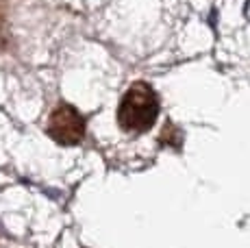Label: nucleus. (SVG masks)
Masks as SVG:
<instances>
[{
    "label": "nucleus",
    "instance_id": "1",
    "mask_svg": "<svg viewBox=\"0 0 250 248\" xmlns=\"http://www.w3.org/2000/svg\"><path fill=\"white\" fill-rule=\"evenodd\" d=\"M159 116V100L150 85L135 83L126 94L118 109V122L124 131L142 133L155 124Z\"/></svg>",
    "mask_w": 250,
    "mask_h": 248
},
{
    "label": "nucleus",
    "instance_id": "2",
    "mask_svg": "<svg viewBox=\"0 0 250 248\" xmlns=\"http://www.w3.org/2000/svg\"><path fill=\"white\" fill-rule=\"evenodd\" d=\"M48 135L65 146L79 144L85 135V122L81 118V113L70 104L57 107L52 111L50 120H48Z\"/></svg>",
    "mask_w": 250,
    "mask_h": 248
}]
</instances>
